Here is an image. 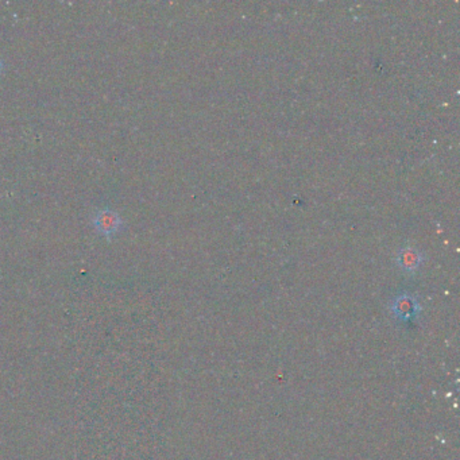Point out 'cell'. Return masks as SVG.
Returning <instances> with one entry per match:
<instances>
[{
	"mask_svg": "<svg viewBox=\"0 0 460 460\" xmlns=\"http://www.w3.org/2000/svg\"><path fill=\"white\" fill-rule=\"evenodd\" d=\"M94 225L101 235L110 237L122 230L123 220L120 215L112 209H100L94 216Z\"/></svg>",
	"mask_w": 460,
	"mask_h": 460,
	"instance_id": "6da1fadb",
	"label": "cell"
},
{
	"mask_svg": "<svg viewBox=\"0 0 460 460\" xmlns=\"http://www.w3.org/2000/svg\"><path fill=\"white\" fill-rule=\"evenodd\" d=\"M422 262V254L413 247H404L397 252V264L405 271H416Z\"/></svg>",
	"mask_w": 460,
	"mask_h": 460,
	"instance_id": "7a4b0ae2",
	"label": "cell"
},
{
	"mask_svg": "<svg viewBox=\"0 0 460 460\" xmlns=\"http://www.w3.org/2000/svg\"><path fill=\"white\" fill-rule=\"evenodd\" d=\"M393 309L398 318H401L403 320H409L417 312V303L409 296H400L394 301Z\"/></svg>",
	"mask_w": 460,
	"mask_h": 460,
	"instance_id": "3957f363",
	"label": "cell"
},
{
	"mask_svg": "<svg viewBox=\"0 0 460 460\" xmlns=\"http://www.w3.org/2000/svg\"><path fill=\"white\" fill-rule=\"evenodd\" d=\"M3 68H4V62H3V58L0 57V74H1V72H3Z\"/></svg>",
	"mask_w": 460,
	"mask_h": 460,
	"instance_id": "277c9868",
	"label": "cell"
}]
</instances>
